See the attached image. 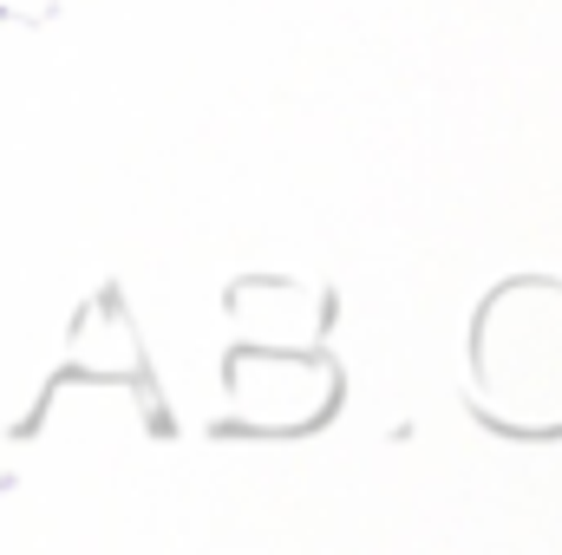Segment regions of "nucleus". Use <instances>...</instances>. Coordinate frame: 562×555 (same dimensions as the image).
Segmentation results:
<instances>
[]
</instances>
